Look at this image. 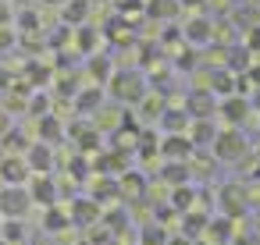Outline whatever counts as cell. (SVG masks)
Wrapping results in <instances>:
<instances>
[{
  "label": "cell",
  "instance_id": "cell-2",
  "mask_svg": "<svg viewBox=\"0 0 260 245\" xmlns=\"http://www.w3.org/2000/svg\"><path fill=\"white\" fill-rule=\"evenodd\" d=\"M214 153H217L221 160H239V156L246 153V139H242L239 132H224V135H217Z\"/></svg>",
  "mask_w": 260,
  "mask_h": 245
},
{
  "label": "cell",
  "instance_id": "cell-5",
  "mask_svg": "<svg viewBox=\"0 0 260 245\" xmlns=\"http://www.w3.org/2000/svg\"><path fill=\"white\" fill-rule=\"evenodd\" d=\"M164 153H168V156H189V139L171 135V139L164 142Z\"/></svg>",
  "mask_w": 260,
  "mask_h": 245
},
{
  "label": "cell",
  "instance_id": "cell-15",
  "mask_svg": "<svg viewBox=\"0 0 260 245\" xmlns=\"http://www.w3.org/2000/svg\"><path fill=\"white\" fill-rule=\"evenodd\" d=\"M79 245H89V241H79Z\"/></svg>",
  "mask_w": 260,
  "mask_h": 245
},
{
  "label": "cell",
  "instance_id": "cell-4",
  "mask_svg": "<svg viewBox=\"0 0 260 245\" xmlns=\"http://www.w3.org/2000/svg\"><path fill=\"white\" fill-rule=\"evenodd\" d=\"M114 86H118L114 93H118L121 100H136V96H139V78H136V75H121V78H114Z\"/></svg>",
  "mask_w": 260,
  "mask_h": 245
},
{
  "label": "cell",
  "instance_id": "cell-14",
  "mask_svg": "<svg viewBox=\"0 0 260 245\" xmlns=\"http://www.w3.org/2000/svg\"><path fill=\"white\" fill-rule=\"evenodd\" d=\"M171 245H189V241H185V238H175V241H171Z\"/></svg>",
  "mask_w": 260,
  "mask_h": 245
},
{
  "label": "cell",
  "instance_id": "cell-12",
  "mask_svg": "<svg viewBox=\"0 0 260 245\" xmlns=\"http://www.w3.org/2000/svg\"><path fill=\"white\" fill-rule=\"evenodd\" d=\"M100 103V93H86L82 100H79V107H96Z\"/></svg>",
  "mask_w": 260,
  "mask_h": 245
},
{
  "label": "cell",
  "instance_id": "cell-6",
  "mask_svg": "<svg viewBox=\"0 0 260 245\" xmlns=\"http://www.w3.org/2000/svg\"><path fill=\"white\" fill-rule=\"evenodd\" d=\"M29 164H32L36 171H47V167H50V153H47V146H32V153H29Z\"/></svg>",
  "mask_w": 260,
  "mask_h": 245
},
{
  "label": "cell",
  "instance_id": "cell-11",
  "mask_svg": "<svg viewBox=\"0 0 260 245\" xmlns=\"http://www.w3.org/2000/svg\"><path fill=\"white\" fill-rule=\"evenodd\" d=\"M185 174H189V171H185L182 164H178V167H168V181H185Z\"/></svg>",
  "mask_w": 260,
  "mask_h": 245
},
{
  "label": "cell",
  "instance_id": "cell-9",
  "mask_svg": "<svg viewBox=\"0 0 260 245\" xmlns=\"http://www.w3.org/2000/svg\"><path fill=\"white\" fill-rule=\"evenodd\" d=\"M143 245H164V234H160V227H150V231L143 234Z\"/></svg>",
  "mask_w": 260,
  "mask_h": 245
},
{
  "label": "cell",
  "instance_id": "cell-3",
  "mask_svg": "<svg viewBox=\"0 0 260 245\" xmlns=\"http://www.w3.org/2000/svg\"><path fill=\"white\" fill-rule=\"evenodd\" d=\"M29 174V164L18 160V156H8V160H0V181L4 185H22Z\"/></svg>",
  "mask_w": 260,
  "mask_h": 245
},
{
  "label": "cell",
  "instance_id": "cell-10",
  "mask_svg": "<svg viewBox=\"0 0 260 245\" xmlns=\"http://www.w3.org/2000/svg\"><path fill=\"white\" fill-rule=\"evenodd\" d=\"M4 238H8V241H18V238H22V224H18V220H11V224L4 227Z\"/></svg>",
  "mask_w": 260,
  "mask_h": 245
},
{
  "label": "cell",
  "instance_id": "cell-7",
  "mask_svg": "<svg viewBox=\"0 0 260 245\" xmlns=\"http://www.w3.org/2000/svg\"><path fill=\"white\" fill-rule=\"evenodd\" d=\"M29 195H32V199H43V202L50 206V199H54V185H50L47 178H40V181L32 185V192H29Z\"/></svg>",
  "mask_w": 260,
  "mask_h": 245
},
{
  "label": "cell",
  "instance_id": "cell-1",
  "mask_svg": "<svg viewBox=\"0 0 260 245\" xmlns=\"http://www.w3.org/2000/svg\"><path fill=\"white\" fill-rule=\"evenodd\" d=\"M29 202H32V195L22 185H8L4 192H0V213L11 217V220H22L25 210H29Z\"/></svg>",
  "mask_w": 260,
  "mask_h": 245
},
{
  "label": "cell",
  "instance_id": "cell-8",
  "mask_svg": "<svg viewBox=\"0 0 260 245\" xmlns=\"http://www.w3.org/2000/svg\"><path fill=\"white\" fill-rule=\"evenodd\" d=\"M72 213H75V220H93V217H96V206H93L89 199H79Z\"/></svg>",
  "mask_w": 260,
  "mask_h": 245
},
{
  "label": "cell",
  "instance_id": "cell-13",
  "mask_svg": "<svg viewBox=\"0 0 260 245\" xmlns=\"http://www.w3.org/2000/svg\"><path fill=\"white\" fill-rule=\"evenodd\" d=\"M210 135H214V132H210L207 125H200V128H196V142H203V139H210Z\"/></svg>",
  "mask_w": 260,
  "mask_h": 245
}]
</instances>
